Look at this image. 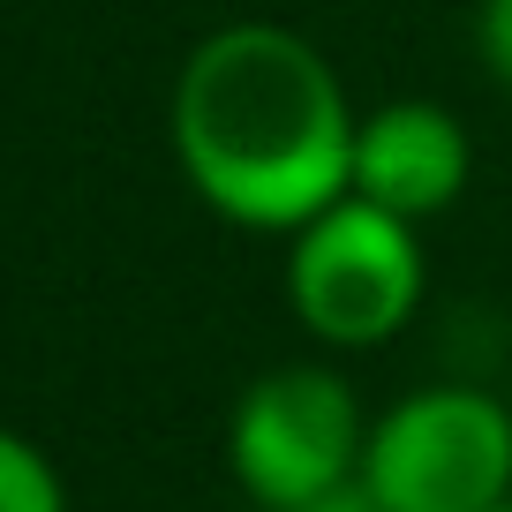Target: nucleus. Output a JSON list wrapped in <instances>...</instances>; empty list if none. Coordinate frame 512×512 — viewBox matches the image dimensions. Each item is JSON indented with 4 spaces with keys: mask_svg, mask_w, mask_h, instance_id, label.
I'll list each match as a JSON object with an SVG mask.
<instances>
[{
    "mask_svg": "<svg viewBox=\"0 0 512 512\" xmlns=\"http://www.w3.org/2000/svg\"><path fill=\"white\" fill-rule=\"evenodd\" d=\"M362 490L384 512H497L512 497V415L475 384L407 392L369 422Z\"/></svg>",
    "mask_w": 512,
    "mask_h": 512,
    "instance_id": "nucleus-2",
    "label": "nucleus"
},
{
    "mask_svg": "<svg viewBox=\"0 0 512 512\" xmlns=\"http://www.w3.org/2000/svg\"><path fill=\"white\" fill-rule=\"evenodd\" d=\"M482 53L512 83V0H482Z\"/></svg>",
    "mask_w": 512,
    "mask_h": 512,
    "instance_id": "nucleus-7",
    "label": "nucleus"
},
{
    "mask_svg": "<svg viewBox=\"0 0 512 512\" xmlns=\"http://www.w3.org/2000/svg\"><path fill=\"white\" fill-rule=\"evenodd\" d=\"M287 302L324 347H377L422 302V249L415 226L392 211L339 196L309 226H294Z\"/></svg>",
    "mask_w": 512,
    "mask_h": 512,
    "instance_id": "nucleus-4",
    "label": "nucleus"
},
{
    "mask_svg": "<svg viewBox=\"0 0 512 512\" xmlns=\"http://www.w3.org/2000/svg\"><path fill=\"white\" fill-rule=\"evenodd\" d=\"M362 445H369V422L354 384L317 362H287L272 377H256L234 407V430H226L234 482L264 512H294L309 497L362 482Z\"/></svg>",
    "mask_w": 512,
    "mask_h": 512,
    "instance_id": "nucleus-3",
    "label": "nucleus"
},
{
    "mask_svg": "<svg viewBox=\"0 0 512 512\" xmlns=\"http://www.w3.org/2000/svg\"><path fill=\"white\" fill-rule=\"evenodd\" d=\"M497 512H512V497H505V505H497Z\"/></svg>",
    "mask_w": 512,
    "mask_h": 512,
    "instance_id": "nucleus-9",
    "label": "nucleus"
},
{
    "mask_svg": "<svg viewBox=\"0 0 512 512\" xmlns=\"http://www.w3.org/2000/svg\"><path fill=\"white\" fill-rule=\"evenodd\" d=\"M467 166H475L467 128L445 106H430V98H400V106H377L354 128L347 196H362V204L415 226L467 189Z\"/></svg>",
    "mask_w": 512,
    "mask_h": 512,
    "instance_id": "nucleus-5",
    "label": "nucleus"
},
{
    "mask_svg": "<svg viewBox=\"0 0 512 512\" xmlns=\"http://www.w3.org/2000/svg\"><path fill=\"white\" fill-rule=\"evenodd\" d=\"M294 512H384V505L362 490V482H347V490H332V497H309V505H294Z\"/></svg>",
    "mask_w": 512,
    "mask_h": 512,
    "instance_id": "nucleus-8",
    "label": "nucleus"
},
{
    "mask_svg": "<svg viewBox=\"0 0 512 512\" xmlns=\"http://www.w3.org/2000/svg\"><path fill=\"white\" fill-rule=\"evenodd\" d=\"M174 151L234 226H309L347 196L354 121L339 76L279 23H226L181 61Z\"/></svg>",
    "mask_w": 512,
    "mask_h": 512,
    "instance_id": "nucleus-1",
    "label": "nucleus"
},
{
    "mask_svg": "<svg viewBox=\"0 0 512 512\" xmlns=\"http://www.w3.org/2000/svg\"><path fill=\"white\" fill-rule=\"evenodd\" d=\"M0 512H68V490L31 437L0 430Z\"/></svg>",
    "mask_w": 512,
    "mask_h": 512,
    "instance_id": "nucleus-6",
    "label": "nucleus"
}]
</instances>
